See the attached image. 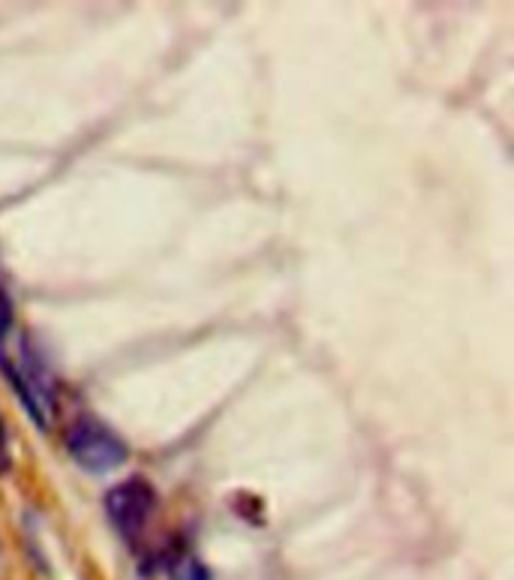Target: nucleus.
Here are the masks:
<instances>
[{
	"label": "nucleus",
	"mask_w": 514,
	"mask_h": 580,
	"mask_svg": "<svg viewBox=\"0 0 514 580\" xmlns=\"http://www.w3.org/2000/svg\"><path fill=\"white\" fill-rule=\"evenodd\" d=\"M12 322H15V304H12L7 286L0 283V346H3V341L10 337Z\"/></svg>",
	"instance_id": "39448f33"
},
{
	"label": "nucleus",
	"mask_w": 514,
	"mask_h": 580,
	"mask_svg": "<svg viewBox=\"0 0 514 580\" xmlns=\"http://www.w3.org/2000/svg\"><path fill=\"white\" fill-rule=\"evenodd\" d=\"M0 373H3V379L10 382L12 391H15V398L22 400V406L27 410V415H31V422L40 427V431H46V406L40 403V398L34 394V388L24 382L22 370H19V365L15 361H10L7 355L0 353Z\"/></svg>",
	"instance_id": "7ed1b4c3"
},
{
	"label": "nucleus",
	"mask_w": 514,
	"mask_h": 580,
	"mask_svg": "<svg viewBox=\"0 0 514 580\" xmlns=\"http://www.w3.org/2000/svg\"><path fill=\"white\" fill-rule=\"evenodd\" d=\"M169 580H211V571L202 559L195 557H183L175 562Z\"/></svg>",
	"instance_id": "20e7f679"
},
{
	"label": "nucleus",
	"mask_w": 514,
	"mask_h": 580,
	"mask_svg": "<svg viewBox=\"0 0 514 580\" xmlns=\"http://www.w3.org/2000/svg\"><path fill=\"white\" fill-rule=\"evenodd\" d=\"M64 448L72 457V464L91 476H105L126 464L130 448L121 439V433L112 431L109 424L100 422L97 415L85 412L76 415L72 422L64 427Z\"/></svg>",
	"instance_id": "f257e3e1"
},
{
	"label": "nucleus",
	"mask_w": 514,
	"mask_h": 580,
	"mask_svg": "<svg viewBox=\"0 0 514 580\" xmlns=\"http://www.w3.org/2000/svg\"><path fill=\"white\" fill-rule=\"evenodd\" d=\"M10 467H12V457H10V448H7V427H3V419H0V476L10 472Z\"/></svg>",
	"instance_id": "423d86ee"
},
{
	"label": "nucleus",
	"mask_w": 514,
	"mask_h": 580,
	"mask_svg": "<svg viewBox=\"0 0 514 580\" xmlns=\"http://www.w3.org/2000/svg\"><path fill=\"white\" fill-rule=\"evenodd\" d=\"M160 497L145 476H130L105 490V517L126 545H136L157 514Z\"/></svg>",
	"instance_id": "f03ea898"
}]
</instances>
